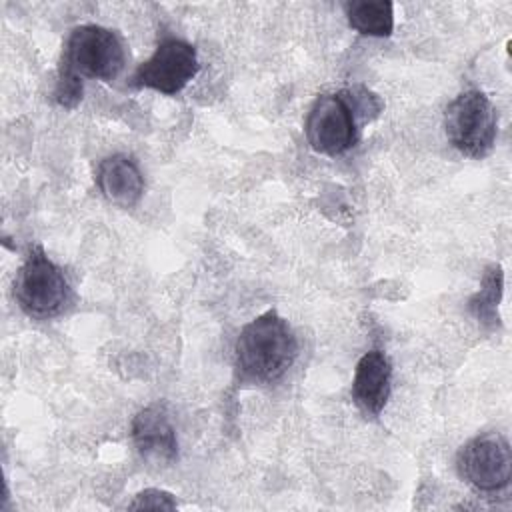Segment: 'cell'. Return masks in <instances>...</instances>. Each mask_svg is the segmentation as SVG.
I'll return each mask as SVG.
<instances>
[{"label":"cell","mask_w":512,"mask_h":512,"mask_svg":"<svg viewBox=\"0 0 512 512\" xmlns=\"http://www.w3.org/2000/svg\"><path fill=\"white\" fill-rule=\"evenodd\" d=\"M298 342L290 324L268 310L248 322L234 344V360L240 376L256 384L280 380L294 364Z\"/></svg>","instance_id":"6da1fadb"},{"label":"cell","mask_w":512,"mask_h":512,"mask_svg":"<svg viewBox=\"0 0 512 512\" xmlns=\"http://www.w3.org/2000/svg\"><path fill=\"white\" fill-rule=\"evenodd\" d=\"M70 284L64 272L46 256L40 244L28 254L14 278V298L18 306L38 320L58 316L70 302Z\"/></svg>","instance_id":"7a4b0ae2"},{"label":"cell","mask_w":512,"mask_h":512,"mask_svg":"<svg viewBox=\"0 0 512 512\" xmlns=\"http://www.w3.org/2000/svg\"><path fill=\"white\" fill-rule=\"evenodd\" d=\"M448 142L464 156L484 158L492 152L498 134V114L480 90L458 94L444 112Z\"/></svg>","instance_id":"3957f363"},{"label":"cell","mask_w":512,"mask_h":512,"mask_svg":"<svg viewBox=\"0 0 512 512\" xmlns=\"http://www.w3.org/2000/svg\"><path fill=\"white\" fill-rule=\"evenodd\" d=\"M62 64L80 78L112 80L124 68V48L120 38L104 26H76L66 40Z\"/></svg>","instance_id":"277c9868"},{"label":"cell","mask_w":512,"mask_h":512,"mask_svg":"<svg viewBox=\"0 0 512 512\" xmlns=\"http://www.w3.org/2000/svg\"><path fill=\"white\" fill-rule=\"evenodd\" d=\"M458 474L480 492L508 486L512 476V450L502 434H480L466 442L456 456Z\"/></svg>","instance_id":"5b68a950"},{"label":"cell","mask_w":512,"mask_h":512,"mask_svg":"<svg viewBox=\"0 0 512 512\" xmlns=\"http://www.w3.org/2000/svg\"><path fill=\"white\" fill-rule=\"evenodd\" d=\"M200 62L192 44L180 38H166L154 54L138 66L132 84L162 94H178L198 74Z\"/></svg>","instance_id":"8992f818"},{"label":"cell","mask_w":512,"mask_h":512,"mask_svg":"<svg viewBox=\"0 0 512 512\" xmlns=\"http://www.w3.org/2000/svg\"><path fill=\"white\" fill-rule=\"evenodd\" d=\"M306 140L312 150L340 156L356 142V116L344 94H322L314 100L306 124Z\"/></svg>","instance_id":"52a82bcc"},{"label":"cell","mask_w":512,"mask_h":512,"mask_svg":"<svg viewBox=\"0 0 512 512\" xmlns=\"http://www.w3.org/2000/svg\"><path fill=\"white\" fill-rule=\"evenodd\" d=\"M132 442L140 456L152 464H170L178 458L176 430L160 404L142 408L132 420Z\"/></svg>","instance_id":"ba28073f"},{"label":"cell","mask_w":512,"mask_h":512,"mask_svg":"<svg viewBox=\"0 0 512 512\" xmlns=\"http://www.w3.org/2000/svg\"><path fill=\"white\" fill-rule=\"evenodd\" d=\"M392 366L380 350L366 352L354 370L352 396L360 410L370 416H378L390 396Z\"/></svg>","instance_id":"9c48e42d"},{"label":"cell","mask_w":512,"mask_h":512,"mask_svg":"<svg viewBox=\"0 0 512 512\" xmlns=\"http://www.w3.org/2000/svg\"><path fill=\"white\" fill-rule=\"evenodd\" d=\"M96 184L100 194L114 206L132 208L144 192V178L130 156L112 154L100 160L96 168Z\"/></svg>","instance_id":"30bf717a"},{"label":"cell","mask_w":512,"mask_h":512,"mask_svg":"<svg viewBox=\"0 0 512 512\" xmlns=\"http://www.w3.org/2000/svg\"><path fill=\"white\" fill-rule=\"evenodd\" d=\"M350 28L364 36H390L394 30V8L388 0H356L346 4Z\"/></svg>","instance_id":"8fae6325"},{"label":"cell","mask_w":512,"mask_h":512,"mask_svg":"<svg viewBox=\"0 0 512 512\" xmlns=\"http://www.w3.org/2000/svg\"><path fill=\"white\" fill-rule=\"evenodd\" d=\"M504 288V272L498 264H492L484 270L480 290L468 300V308L474 314V318L484 326H496L498 324V304L502 298Z\"/></svg>","instance_id":"7c38bea8"},{"label":"cell","mask_w":512,"mask_h":512,"mask_svg":"<svg viewBox=\"0 0 512 512\" xmlns=\"http://www.w3.org/2000/svg\"><path fill=\"white\" fill-rule=\"evenodd\" d=\"M54 100L64 108H74L82 100V80L64 64H60V70H58Z\"/></svg>","instance_id":"4fadbf2b"},{"label":"cell","mask_w":512,"mask_h":512,"mask_svg":"<svg viewBox=\"0 0 512 512\" xmlns=\"http://www.w3.org/2000/svg\"><path fill=\"white\" fill-rule=\"evenodd\" d=\"M130 510H146V508H154V510H174L176 502L172 498L170 492L158 490V488H148L136 494V498L128 504Z\"/></svg>","instance_id":"5bb4252c"}]
</instances>
